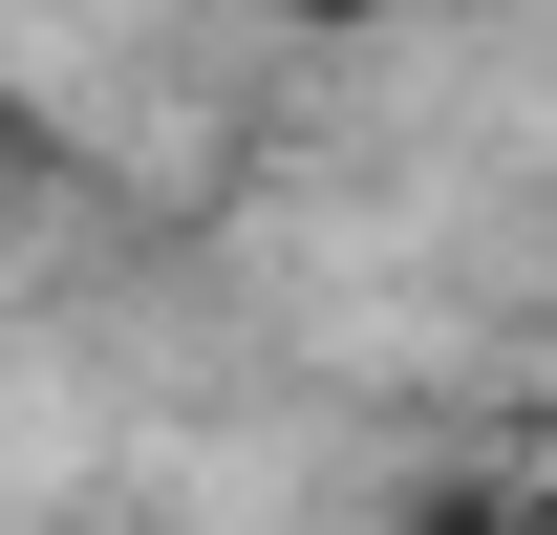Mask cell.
Returning <instances> with one entry per match:
<instances>
[{
	"mask_svg": "<svg viewBox=\"0 0 557 535\" xmlns=\"http://www.w3.org/2000/svg\"><path fill=\"white\" fill-rule=\"evenodd\" d=\"M278 22H408V0H278Z\"/></svg>",
	"mask_w": 557,
	"mask_h": 535,
	"instance_id": "1",
	"label": "cell"
},
{
	"mask_svg": "<svg viewBox=\"0 0 557 535\" xmlns=\"http://www.w3.org/2000/svg\"><path fill=\"white\" fill-rule=\"evenodd\" d=\"M536 535H557V493H536Z\"/></svg>",
	"mask_w": 557,
	"mask_h": 535,
	"instance_id": "3",
	"label": "cell"
},
{
	"mask_svg": "<svg viewBox=\"0 0 557 535\" xmlns=\"http://www.w3.org/2000/svg\"><path fill=\"white\" fill-rule=\"evenodd\" d=\"M429 535H515V514H472V493H450V514H429Z\"/></svg>",
	"mask_w": 557,
	"mask_h": 535,
	"instance_id": "2",
	"label": "cell"
}]
</instances>
